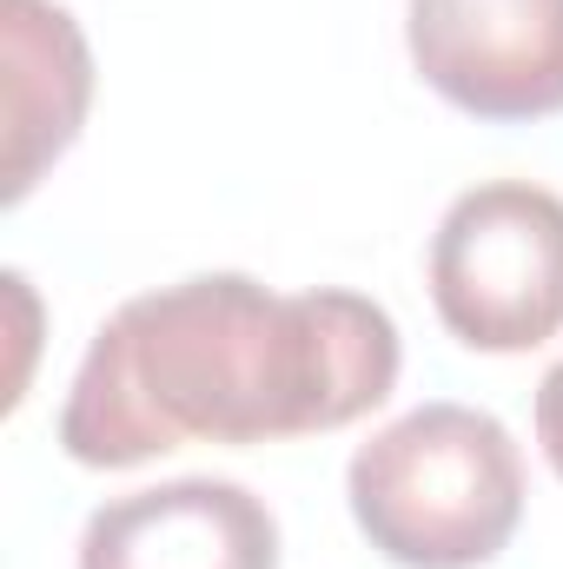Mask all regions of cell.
Instances as JSON below:
<instances>
[{
  "instance_id": "cell-3",
  "label": "cell",
  "mask_w": 563,
  "mask_h": 569,
  "mask_svg": "<svg viewBox=\"0 0 563 569\" xmlns=\"http://www.w3.org/2000/svg\"><path fill=\"white\" fill-rule=\"evenodd\" d=\"M431 305L471 351H531L563 331V199L484 179L431 232Z\"/></svg>"
},
{
  "instance_id": "cell-5",
  "label": "cell",
  "mask_w": 563,
  "mask_h": 569,
  "mask_svg": "<svg viewBox=\"0 0 563 569\" xmlns=\"http://www.w3.org/2000/svg\"><path fill=\"white\" fill-rule=\"evenodd\" d=\"M80 569H279L273 510L226 477L113 497L80 530Z\"/></svg>"
},
{
  "instance_id": "cell-2",
  "label": "cell",
  "mask_w": 563,
  "mask_h": 569,
  "mask_svg": "<svg viewBox=\"0 0 563 569\" xmlns=\"http://www.w3.org/2000/svg\"><path fill=\"white\" fill-rule=\"evenodd\" d=\"M345 497L372 550L398 569H477L524 517V457L477 405H418L345 470Z\"/></svg>"
},
{
  "instance_id": "cell-1",
  "label": "cell",
  "mask_w": 563,
  "mask_h": 569,
  "mask_svg": "<svg viewBox=\"0 0 563 569\" xmlns=\"http://www.w3.org/2000/svg\"><path fill=\"white\" fill-rule=\"evenodd\" d=\"M398 325L365 291H266L206 272L127 298L87 345L60 443L87 470H134L179 443L312 437L378 411L398 385Z\"/></svg>"
},
{
  "instance_id": "cell-4",
  "label": "cell",
  "mask_w": 563,
  "mask_h": 569,
  "mask_svg": "<svg viewBox=\"0 0 563 569\" xmlns=\"http://www.w3.org/2000/svg\"><path fill=\"white\" fill-rule=\"evenodd\" d=\"M412 67L471 120L563 113V0H412Z\"/></svg>"
},
{
  "instance_id": "cell-6",
  "label": "cell",
  "mask_w": 563,
  "mask_h": 569,
  "mask_svg": "<svg viewBox=\"0 0 563 569\" xmlns=\"http://www.w3.org/2000/svg\"><path fill=\"white\" fill-rule=\"evenodd\" d=\"M0 60H7V159L0 199H27L33 179L73 146L93 100V53L67 7L0 0Z\"/></svg>"
},
{
  "instance_id": "cell-7",
  "label": "cell",
  "mask_w": 563,
  "mask_h": 569,
  "mask_svg": "<svg viewBox=\"0 0 563 569\" xmlns=\"http://www.w3.org/2000/svg\"><path fill=\"white\" fill-rule=\"evenodd\" d=\"M537 443H544L551 470L563 477V358L544 371V385H537Z\"/></svg>"
}]
</instances>
